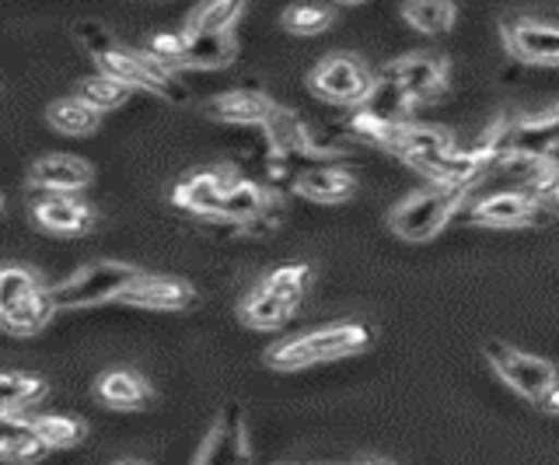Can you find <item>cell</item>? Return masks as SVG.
<instances>
[{
  "mask_svg": "<svg viewBox=\"0 0 559 465\" xmlns=\"http://www.w3.org/2000/svg\"><path fill=\"white\" fill-rule=\"evenodd\" d=\"M389 151H395L402 162L413 165L416 171H424V176L430 179L433 168L454 151V136L444 127L413 123V119H409V123L395 133V141L389 144Z\"/></svg>",
  "mask_w": 559,
  "mask_h": 465,
  "instance_id": "obj_10",
  "label": "cell"
},
{
  "mask_svg": "<svg viewBox=\"0 0 559 465\" xmlns=\"http://www.w3.org/2000/svg\"><path fill=\"white\" fill-rule=\"evenodd\" d=\"M538 406H542V409H546V413H552V417H559V382L552 385V392H549V395H546V400H542Z\"/></svg>",
  "mask_w": 559,
  "mask_h": 465,
  "instance_id": "obj_38",
  "label": "cell"
},
{
  "mask_svg": "<svg viewBox=\"0 0 559 465\" xmlns=\"http://www.w3.org/2000/svg\"><path fill=\"white\" fill-rule=\"evenodd\" d=\"M332 19H336V8L329 4H290L280 22H284V28L297 32V36H314V32H325Z\"/></svg>",
  "mask_w": 559,
  "mask_h": 465,
  "instance_id": "obj_33",
  "label": "cell"
},
{
  "mask_svg": "<svg viewBox=\"0 0 559 465\" xmlns=\"http://www.w3.org/2000/svg\"><path fill=\"white\" fill-rule=\"evenodd\" d=\"M130 92L133 88H127V84H119L116 78H109V74H92V78H84L81 84H78V92L74 95H81L87 106H95L98 112H105V109H116V106H122V102L130 98Z\"/></svg>",
  "mask_w": 559,
  "mask_h": 465,
  "instance_id": "obj_32",
  "label": "cell"
},
{
  "mask_svg": "<svg viewBox=\"0 0 559 465\" xmlns=\"http://www.w3.org/2000/svg\"><path fill=\"white\" fill-rule=\"evenodd\" d=\"M294 189L308 200L319 203H340L357 193V179L349 176L346 168H332V165H311L294 171Z\"/></svg>",
  "mask_w": 559,
  "mask_h": 465,
  "instance_id": "obj_20",
  "label": "cell"
},
{
  "mask_svg": "<svg viewBox=\"0 0 559 465\" xmlns=\"http://www.w3.org/2000/svg\"><path fill=\"white\" fill-rule=\"evenodd\" d=\"M371 343V330L364 322H329L319 330L297 333L273 343L266 350V365L276 371H297V368H311V365H325V360H340V357H354L367 350Z\"/></svg>",
  "mask_w": 559,
  "mask_h": 465,
  "instance_id": "obj_1",
  "label": "cell"
},
{
  "mask_svg": "<svg viewBox=\"0 0 559 465\" xmlns=\"http://www.w3.org/2000/svg\"><path fill=\"white\" fill-rule=\"evenodd\" d=\"M507 151L524 154V158H535V162H556L559 158V106L511 123Z\"/></svg>",
  "mask_w": 559,
  "mask_h": 465,
  "instance_id": "obj_13",
  "label": "cell"
},
{
  "mask_svg": "<svg viewBox=\"0 0 559 465\" xmlns=\"http://www.w3.org/2000/svg\"><path fill=\"white\" fill-rule=\"evenodd\" d=\"M384 74L395 78L402 88H406L413 106L416 102H433L448 92V60L441 53H433V49L392 60L389 67H384Z\"/></svg>",
  "mask_w": 559,
  "mask_h": 465,
  "instance_id": "obj_9",
  "label": "cell"
},
{
  "mask_svg": "<svg viewBox=\"0 0 559 465\" xmlns=\"http://www.w3.org/2000/svg\"><path fill=\"white\" fill-rule=\"evenodd\" d=\"M503 43L511 57L521 63H546L559 67V25L538 19H514L503 22Z\"/></svg>",
  "mask_w": 559,
  "mask_h": 465,
  "instance_id": "obj_11",
  "label": "cell"
},
{
  "mask_svg": "<svg viewBox=\"0 0 559 465\" xmlns=\"http://www.w3.org/2000/svg\"><path fill=\"white\" fill-rule=\"evenodd\" d=\"M57 315V298H52V287H35L32 295L17 298L11 305L0 308V319H4V330L11 336H35L43 333L49 319Z\"/></svg>",
  "mask_w": 559,
  "mask_h": 465,
  "instance_id": "obj_18",
  "label": "cell"
},
{
  "mask_svg": "<svg viewBox=\"0 0 559 465\" xmlns=\"http://www.w3.org/2000/svg\"><path fill=\"white\" fill-rule=\"evenodd\" d=\"M35 287H43L39 273L22 266V263H8L4 270H0V308L17 301V298H25V295H32Z\"/></svg>",
  "mask_w": 559,
  "mask_h": 465,
  "instance_id": "obj_35",
  "label": "cell"
},
{
  "mask_svg": "<svg viewBox=\"0 0 559 465\" xmlns=\"http://www.w3.org/2000/svg\"><path fill=\"white\" fill-rule=\"evenodd\" d=\"M197 224H200V231L214 235V238H238V235H245V224L224 217V214H203V217H197Z\"/></svg>",
  "mask_w": 559,
  "mask_h": 465,
  "instance_id": "obj_37",
  "label": "cell"
},
{
  "mask_svg": "<svg viewBox=\"0 0 559 465\" xmlns=\"http://www.w3.org/2000/svg\"><path fill=\"white\" fill-rule=\"evenodd\" d=\"M357 109L367 112V116H374V119H381V123H409L413 98L406 95V88H402L395 78H389V74L381 71V74H374L371 95H367Z\"/></svg>",
  "mask_w": 559,
  "mask_h": 465,
  "instance_id": "obj_21",
  "label": "cell"
},
{
  "mask_svg": "<svg viewBox=\"0 0 559 465\" xmlns=\"http://www.w3.org/2000/svg\"><path fill=\"white\" fill-rule=\"evenodd\" d=\"M308 84L314 95H322L325 102H343V106H360L371 95L374 74L367 71V63L357 53H325L319 63L311 67Z\"/></svg>",
  "mask_w": 559,
  "mask_h": 465,
  "instance_id": "obj_6",
  "label": "cell"
},
{
  "mask_svg": "<svg viewBox=\"0 0 559 465\" xmlns=\"http://www.w3.org/2000/svg\"><path fill=\"white\" fill-rule=\"evenodd\" d=\"M112 465H147V462H140V458H119V462H112Z\"/></svg>",
  "mask_w": 559,
  "mask_h": 465,
  "instance_id": "obj_39",
  "label": "cell"
},
{
  "mask_svg": "<svg viewBox=\"0 0 559 465\" xmlns=\"http://www.w3.org/2000/svg\"><path fill=\"white\" fill-rule=\"evenodd\" d=\"M197 298V287L182 277H162V273H140V277L127 287V295L119 301L133 308H157V312H179L189 308Z\"/></svg>",
  "mask_w": 559,
  "mask_h": 465,
  "instance_id": "obj_16",
  "label": "cell"
},
{
  "mask_svg": "<svg viewBox=\"0 0 559 465\" xmlns=\"http://www.w3.org/2000/svg\"><path fill=\"white\" fill-rule=\"evenodd\" d=\"M238 171L227 168V165H210V168H189L186 176H179V182H175L171 189V200L182 206V211L189 214H217L227 193L238 186Z\"/></svg>",
  "mask_w": 559,
  "mask_h": 465,
  "instance_id": "obj_7",
  "label": "cell"
},
{
  "mask_svg": "<svg viewBox=\"0 0 559 465\" xmlns=\"http://www.w3.org/2000/svg\"><path fill=\"white\" fill-rule=\"evenodd\" d=\"M28 211L35 224L52 235H84L95 224L92 206L70 193H35Z\"/></svg>",
  "mask_w": 559,
  "mask_h": 465,
  "instance_id": "obj_14",
  "label": "cell"
},
{
  "mask_svg": "<svg viewBox=\"0 0 559 465\" xmlns=\"http://www.w3.org/2000/svg\"><path fill=\"white\" fill-rule=\"evenodd\" d=\"M273 196L276 193H266V189H262L259 182H249V179H241L231 193H227V200H224V206L217 214H224V217H231V220H238V224H245V228H249V224L255 220V217H262V211H266V206L273 203Z\"/></svg>",
  "mask_w": 559,
  "mask_h": 465,
  "instance_id": "obj_27",
  "label": "cell"
},
{
  "mask_svg": "<svg viewBox=\"0 0 559 465\" xmlns=\"http://www.w3.org/2000/svg\"><path fill=\"white\" fill-rule=\"evenodd\" d=\"M186 36H189L186 67H224L238 53L231 32H186Z\"/></svg>",
  "mask_w": 559,
  "mask_h": 465,
  "instance_id": "obj_26",
  "label": "cell"
},
{
  "mask_svg": "<svg viewBox=\"0 0 559 465\" xmlns=\"http://www.w3.org/2000/svg\"><path fill=\"white\" fill-rule=\"evenodd\" d=\"M465 193L468 189L441 186V182L413 189L409 196H402L389 211V228L406 238V242H427V238H433L451 220Z\"/></svg>",
  "mask_w": 559,
  "mask_h": 465,
  "instance_id": "obj_2",
  "label": "cell"
},
{
  "mask_svg": "<svg viewBox=\"0 0 559 465\" xmlns=\"http://www.w3.org/2000/svg\"><path fill=\"white\" fill-rule=\"evenodd\" d=\"M49 452L46 441L35 434L32 417H4L0 420V455L11 465L39 462Z\"/></svg>",
  "mask_w": 559,
  "mask_h": 465,
  "instance_id": "obj_22",
  "label": "cell"
},
{
  "mask_svg": "<svg viewBox=\"0 0 559 465\" xmlns=\"http://www.w3.org/2000/svg\"><path fill=\"white\" fill-rule=\"evenodd\" d=\"M280 465H294V462H280Z\"/></svg>",
  "mask_w": 559,
  "mask_h": 465,
  "instance_id": "obj_41",
  "label": "cell"
},
{
  "mask_svg": "<svg viewBox=\"0 0 559 465\" xmlns=\"http://www.w3.org/2000/svg\"><path fill=\"white\" fill-rule=\"evenodd\" d=\"M74 36L81 39V46L87 49V53H92L95 60L102 57V53H109V49L119 43L109 28H105V22H98V19H74Z\"/></svg>",
  "mask_w": 559,
  "mask_h": 465,
  "instance_id": "obj_36",
  "label": "cell"
},
{
  "mask_svg": "<svg viewBox=\"0 0 559 465\" xmlns=\"http://www.w3.org/2000/svg\"><path fill=\"white\" fill-rule=\"evenodd\" d=\"M276 102L255 88V84H249V88H235V92H224V95H214L203 106L206 116L214 119H224V123H241V127H262L266 123V116L273 112Z\"/></svg>",
  "mask_w": 559,
  "mask_h": 465,
  "instance_id": "obj_17",
  "label": "cell"
},
{
  "mask_svg": "<svg viewBox=\"0 0 559 465\" xmlns=\"http://www.w3.org/2000/svg\"><path fill=\"white\" fill-rule=\"evenodd\" d=\"M46 119L52 130L60 133H70V136H87L95 133L98 123H102V112L95 106H87V102L81 95H63L57 102H49L46 109Z\"/></svg>",
  "mask_w": 559,
  "mask_h": 465,
  "instance_id": "obj_24",
  "label": "cell"
},
{
  "mask_svg": "<svg viewBox=\"0 0 559 465\" xmlns=\"http://www.w3.org/2000/svg\"><path fill=\"white\" fill-rule=\"evenodd\" d=\"M402 19L419 32H444L459 19V8L448 0H409V4H402Z\"/></svg>",
  "mask_w": 559,
  "mask_h": 465,
  "instance_id": "obj_30",
  "label": "cell"
},
{
  "mask_svg": "<svg viewBox=\"0 0 559 465\" xmlns=\"http://www.w3.org/2000/svg\"><path fill=\"white\" fill-rule=\"evenodd\" d=\"M357 465H389V462H381V458H360Z\"/></svg>",
  "mask_w": 559,
  "mask_h": 465,
  "instance_id": "obj_40",
  "label": "cell"
},
{
  "mask_svg": "<svg viewBox=\"0 0 559 465\" xmlns=\"http://www.w3.org/2000/svg\"><path fill=\"white\" fill-rule=\"evenodd\" d=\"M238 315L245 325H252V330H280L284 322H290L294 308L284 305L276 295H270L266 287H252L249 295H245V301L238 305Z\"/></svg>",
  "mask_w": 559,
  "mask_h": 465,
  "instance_id": "obj_25",
  "label": "cell"
},
{
  "mask_svg": "<svg viewBox=\"0 0 559 465\" xmlns=\"http://www.w3.org/2000/svg\"><path fill=\"white\" fill-rule=\"evenodd\" d=\"M35 434L46 441V448H74L87 438V424L78 417H67V413H43V417H32Z\"/></svg>",
  "mask_w": 559,
  "mask_h": 465,
  "instance_id": "obj_28",
  "label": "cell"
},
{
  "mask_svg": "<svg viewBox=\"0 0 559 465\" xmlns=\"http://www.w3.org/2000/svg\"><path fill=\"white\" fill-rule=\"evenodd\" d=\"M144 49L154 57V60H162L168 63L171 71L175 67H182L186 63V49H189V36H186V28H162V32H151Z\"/></svg>",
  "mask_w": 559,
  "mask_h": 465,
  "instance_id": "obj_34",
  "label": "cell"
},
{
  "mask_svg": "<svg viewBox=\"0 0 559 465\" xmlns=\"http://www.w3.org/2000/svg\"><path fill=\"white\" fill-rule=\"evenodd\" d=\"M241 0H210V4L192 8L186 32H231V25L241 19Z\"/></svg>",
  "mask_w": 559,
  "mask_h": 465,
  "instance_id": "obj_31",
  "label": "cell"
},
{
  "mask_svg": "<svg viewBox=\"0 0 559 465\" xmlns=\"http://www.w3.org/2000/svg\"><path fill=\"white\" fill-rule=\"evenodd\" d=\"M92 182V165L78 154H43L28 168V186L35 193H81Z\"/></svg>",
  "mask_w": 559,
  "mask_h": 465,
  "instance_id": "obj_15",
  "label": "cell"
},
{
  "mask_svg": "<svg viewBox=\"0 0 559 465\" xmlns=\"http://www.w3.org/2000/svg\"><path fill=\"white\" fill-rule=\"evenodd\" d=\"M252 462V444L249 430H245V413L238 403H227L221 417L203 438L200 452L192 455V465H249Z\"/></svg>",
  "mask_w": 559,
  "mask_h": 465,
  "instance_id": "obj_8",
  "label": "cell"
},
{
  "mask_svg": "<svg viewBox=\"0 0 559 465\" xmlns=\"http://www.w3.org/2000/svg\"><path fill=\"white\" fill-rule=\"evenodd\" d=\"M308 281H311V266L308 263H287V266L266 273V277H262V287H266L270 295H276L284 305L297 308L305 301Z\"/></svg>",
  "mask_w": 559,
  "mask_h": 465,
  "instance_id": "obj_29",
  "label": "cell"
},
{
  "mask_svg": "<svg viewBox=\"0 0 559 465\" xmlns=\"http://www.w3.org/2000/svg\"><path fill=\"white\" fill-rule=\"evenodd\" d=\"M95 395H98V403L112 409H144L151 403V385H147V378L133 368H109L98 374Z\"/></svg>",
  "mask_w": 559,
  "mask_h": 465,
  "instance_id": "obj_19",
  "label": "cell"
},
{
  "mask_svg": "<svg viewBox=\"0 0 559 465\" xmlns=\"http://www.w3.org/2000/svg\"><path fill=\"white\" fill-rule=\"evenodd\" d=\"M95 63H98V74H109L119 84H127V88L157 92L162 98L175 102V106L189 102V88H186V81L179 78V71H171L168 63L154 60L147 49H130V46L116 43L109 53H102Z\"/></svg>",
  "mask_w": 559,
  "mask_h": 465,
  "instance_id": "obj_3",
  "label": "cell"
},
{
  "mask_svg": "<svg viewBox=\"0 0 559 465\" xmlns=\"http://www.w3.org/2000/svg\"><path fill=\"white\" fill-rule=\"evenodd\" d=\"M46 395V378L22 371V368H8L0 374V413L4 417H22V409L32 403H39Z\"/></svg>",
  "mask_w": 559,
  "mask_h": 465,
  "instance_id": "obj_23",
  "label": "cell"
},
{
  "mask_svg": "<svg viewBox=\"0 0 559 465\" xmlns=\"http://www.w3.org/2000/svg\"><path fill=\"white\" fill-rule=\"evenodd\" d=\"M140 277V270L122 260H98L70 273L67 281L52 284L57 308H95L102 301H119L127 287Z\"/></svg>",
  "mask_w": 559,
  "mask_h": 465,
  "instance_id": "obj_4",
  "label": "cell"
},
{
  "mask_svg": "<svg viewBox=\"0 0 559 465\" xmlns=\"http://www.w3.org/2000/svg\"><path fill=\"white\" fill-rule=\"evenodd\" d=\"M483 354H486V360L493 365V371L503 378V382L511 385L514 392H521L524 400L542 403L556 385V368L549 365L546 357H532V354H524V350L511 347V343H503V339H486Z\"/></svg>",
  "mask_w": 559,
  "mask_h": 465,
  "instance_id": "obj_5",
  "label": "cell"
},
{
  "mask_svg": "<svg viewBox=\"0 0 559 465\" xmlns=\"http://www.w3.org/2000/svg\"><path fill=\"white\" fill-rule=\"evenodd\" d=\"M468 217L476 224H493V228H511V224H535L546 217L542 200L524 193V189H497L472 203Z\"/></svg>",
  "mask_w": 559,
  "mask_h": 465,
  "instance_id": "obj_12",
  "label": "cell"
}]
</instances>
